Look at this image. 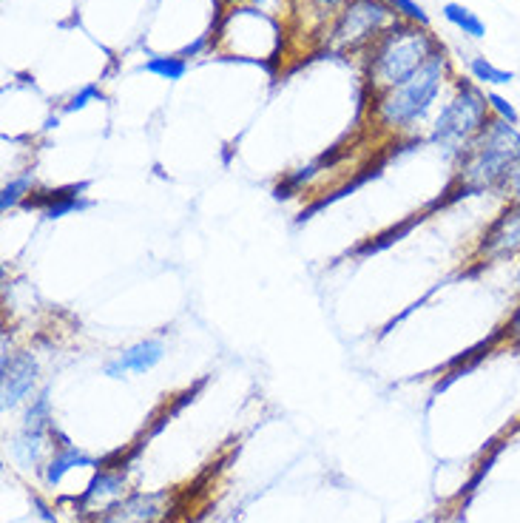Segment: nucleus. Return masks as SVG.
Returning a JSON list of instances; mask_svg holds the SVG:
<instances>
[{"instance_id": "a211bd4d", "label": "nucleus", "mask_w": 520, "mask_h": 523, "mask_svg": "<svg viewBox=\"0 0 520 523\" xmlns=\"http://www.w3.org/2000/svg\"><path fill=\"white\" fill-rule=\"evenodd\" d=\"M100 100H106V94L100 91V86H94V83H89V86H83V89L77 91V94H72L66 103H63V114H74V111H83L89 103H100Z\"/></svg>"}, {"instance_id": "4468645a", "label": "nucleus", "mask_w": 520, "mask_h": 523, "mask_svg": "<svg viewBox=\"0 0 520 523\" xmlns=\"http://www.w3.org/2000/svg\"><path fill=\"white\" fill-rule=\"evenodd\" d=\"M140 72L154 74L160 80H168V83H177L188 74V60L177 52V55H151L140 66Z\"/></svg>"}, {"instance_id": "4be33fe9", "label": "nucleus", "mask_w": 520, "mask_h": 523, "mask_svg": "<svg viewBox=\"0 0 520 523\" xmlns=\"http://www.w3.org/2000/svg\"><path fill=\"white\" fill-rule=\"evenodd\" d=\"M515 285H518L520 290V256H518V271H515Z\"/></svg>"}, {"instance_id": "20e7f679", "label": "nucleus", "mask_w": 520, "mask_h": 523, "mask_svg": "<svg viewBox=\"0 0 520 523\" xmlns=\"http://www.w3.org/2000/svg\"><path fill=\"white\" fill-rule=\"evenodd\" d=\"M489 120H492V114L486 103V89H481L475 80L455 77L449 100L432 120L430 143L447 151L452 160H458L472 145V140L484 131Z\"/></svg>"}, {"instance_id": "9b49d317", "label": "nucleus", "mask_w": 520, "mask_h": 523, "mask_svg": "<svg viewBox=\"0 0 520 523\" xmlns=\"http://www.w3.org/2000/svg\"><path fill=\"white\" fill-rule=\"evenodd\" d=\"M83 467L97 469V458L89 455L86 450H80V447L72 444L63 433H57L52 455L46 458V464H43V469H40V475H43V484H46V487L57 489L72 469H83Z\"/></svg>"}, {"instance_id": "7ed1b4c3", "label": "nucleus", "mask_w": 520, "mask_h": 523, "mask_svg": "<svg viewBox=\"0 0 520 523\" xmlns=\"http://www.w3.org/2000/svg\"><path fill=\"white\" fill-rule=\"evenodd\" d=\"M520 157L518 126L492 117L486 128L472 140L467 151L455 160L452 191L455 197H478L495 191L506 168Z\"/></svg>"}, {"instance_id": "9d476101", "label": "nucleus", "mask_w": 520, "mask_h": 523, "mask_svg": "<svg viewBox=\"0 0 520 523\" xmlns=\"http://www.w3.org/2000/svg\"><path fill=\"white\" fill-rule=\"evenodd\" d=\"M165 359L162 339H140L126 350H120L111 361H106L103 373L108 379H126V376H145Z\"/></svg>"}, {"instance_id": "412c9836", "label": "nucleus", "mask_w": 520, "mask_h": 523, "mask_svg": "<svg viewBox=\"0 0 520 523\" xmlns=\"http://www.w3.org/2000/svg\"><path fill=\"white\" fill-rule=\"evenodd\" d=\"M305 3L307 6H313L316 12L327 15V18H330V15L336 18V15H339V9L344 6V3H347V0H305Z\"/></svg>"}, {"instance_id": "39448f33", "label": "nucleus", "mask_w": 520, "mask_h": 523, "mask_svg": "<svg viewBox=\"0 0 520 523\" xmlns=\"http://www.w3.org/2000/svg\"><path fill=\"white\" fill-rule=\"evenodd\" d=\"M395 20L387 0H347L327 29V46L341 55H364Z\"/></svg>"}, {"instance_id": "6e6552de", "label": "nucleus", "mask_w": 520, "mask_h": 523, "mask_svg": "<svg viewBox=\"0 0 520 523\" xmlns=\"http://www.w3.org/2000/svg\"><path fill=\"white\" fill-rule=\"evenodd\" d=\"M128 495V472L126 467H97L86 489L74 498V504L80 509V515L86 523L94 521L97 515H103L106 509L123 501Z\"/></svg>"}, {"instance_id": "6ab92c4d", "label": "nucleus", "mask_w": 520, "mask_h": 523, "mask_svg": "<svg viewBox=\"0 0 520 523\" xmlns=\"http://www.w3.org/2000/svg\"><path fill=\"white\" fill-rule=\"evenodd\" d=\"M495 191H498L506 202H520V157L506 168V174L501 177Z\"/></svg>"}, {"instance_id": "f3484780", "label": "nucleus", "mask_w": 520, "mask_h": 523, "mask_svg": "<svg viewBox=\"0 0 520 523\" xmlns=\"http://www.w3.org/2000/svg\"><path fill=\"white\" fill-rule=\"evenodd\" d=\"M486 103H489V114H492V117L506 120V123H512V126H518L520 123L518 109H515L503 94H498V89H486Z\"/></svg>"}, {"instance_id": "aec40b11", "label": "nucleus", "mask_w": 520, "mask_h": 523, "mask_svg": "<svg viewBox=\"0 0 520 523\" xmlns=\"http://www.w3.org/2000/svg\"><path fill=\"white\" fill-rule=\"evenodd\" d=\"M503 336L515 344V347H520V302L518 307L509 313V319H506V325H503Z\"/></svg>"}, {"instance_id": "2eb2a0df", "label": "nucleus", "mask_w": 520, "mask_h": 523, "mask_svg": "<svg viewBox=\"0 0 520 523\" xmlns=\"http://www.w3.org/2000/svg\"><path fill=\"white\" fill-rule=\"evenodd\" d=\"M32 194H35V177L32 174H20V177L3 185V191H0V211L9 214L15 208H23Z\"/></svg>"}, {"instance_id": "f257e3e1", "label": "nucleus", "mask_w": 520, "mask_h": 523, "mask_svg": "<svg viewBox=\"0 0 520 523\" xmlns=\"http://www.w3.org/2000/svg\"><path fill=\"white\" fill-rule=\"evenodd\" d=\"M441 46L444 43L432 35L430 29L395 20L393 26L361 55V77H364L370 97H378L384 91L407 83Z\"/></svg>"}, {"instance_id": "f03ea898", "label": "nucleus", "mask_w": 520, "mask_h": 523, "mask_svg": "<svg viewBox=\"0 0 520 523\" xmlns=\"http://www.w3.org/2000/svg\"><path fill=\"white\" fill-rule=\"evenodd\" d=\"M449 80H455L452 63H449L447 49L441 46L407 83L373 97V103H370L373 126L378 131H387V134L413 131L435 109V103H438V97Z\"/></svg>"}, {"instance_id": "1a4fd4ad", "label": "nucleus", "mask_w": 520, "mask_h": 523, "mask_svg": "<svg viewBox=\"0 0 520 523\" xmlns=\"http://www.w3.org/2000/svg\"><path fill=\"white\" fill-rule=\"evenodd\" d=\"M37 379H40V364L29 350L18 353H3L0 364V384H3V410H18L29 396H35Z\"/></svg>"}, {"instance_id": "dca6fc26", "label": "nucleus", "mask_w": 520, "mask_h": 523, "mask_svg": "<svg viewBox=\"0 0 520 523\" xmlns=\"http://www.w3.org/2000/svg\"><path fill=\"white\" fill-rule=\"evenodd\" d=\"M387 3H390V9H393L395 18L401 20V23H413V26H424V29L432 26L427 9L418 0H387Z\"/></svg>"}, {"instance_id": "f8f14e48", "label": "nucleus", "mask_w": 520, "mask_h": 523, "mask_svg": "<svg viewBox=\"0 0 520 523\" xmlns=\"http://www.w3.org/2000/svg\"><path fill=\"white\" fill-rule=\"evenodd\" d=\"M441 15H444V20H447L455 32H461V35L469 37V40H484L486 37V23L481 20V15L472 12L464 3L449 0V3L441 6Z\"/></svg>"}, {"instance_id": "423d86ee", "label": "nucleus", "mask_w": 520, "mask_h": 523, "mask_svg": "<svg viewBox=\"0 0 520 523\" xmlns=\"http://www.w3.org/2000/svg\"><path fill=\"white\" fill-rule=\"evenodd\" d=\"M177 509L171 489H137L89 523H165Z\"/></svg>"}, {"instance_id": "ddd939ff", "label": "nucleus", "mask_w": 520, "mask_h": 523, "mask_svg": "<svg viewBox=\"0 0 520 523\" xmlns=\"http://www.w3.org/2000/svg\"><path fill=\"white\" fill-rule=\"evenodd\" d=\"M467 69H469V80H475L481 89H501V86H509V83L515 80V72L495 66V63L484 55L469 57Z\"/></svg>"}, {"instance_id": "0eeeda50", "label": "nucleus", "mask_w": 520, "mask_h": 523, "mask_svg": "<svg viewBox=\"0 0 520 523\" xmlns=\"http://www.w3.org/2000/svg\"><path fill=\"white\" fill-rule=\"evenodd\" d=\"M515 256H520V202H506L492 225H486L472 259L484 268Z\"/></svg>"}]
</instances>
